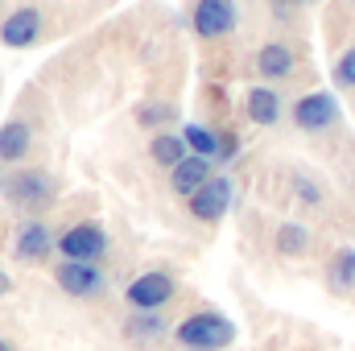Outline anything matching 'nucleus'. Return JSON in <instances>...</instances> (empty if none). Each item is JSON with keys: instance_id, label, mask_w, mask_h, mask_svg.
Instances as JSON below:
<instances>
[{"instance_id": "obj_5", "label": "nucleus", "mask_w": 355, "mask_h": 351, "mask_svg": "<svg viewBox=\"0 0 355 351\" xmlns=\"http://www.w3.org/2000/svg\"><path fill=\"white\" fill-rule=\"evenodd\" d=\"M58 252L62 261H99L107 252V232L99 223H71L62 236H58Z\"/></svg>"}, {"instance_id": "obj_17", "label": "nucleus", "mask_w": 355, "mask_h": 351, "mask_svg": "<svg viewBox=\"0 0 355 351\" xmlns=\"http://www.w3.org/2000/svg\"><path fill=\"white\" fill-rule=\"evenodd\" d=\"M327 285H331V293H352L355 289V248H343V252L331 257V264H327Z\"/></svg>"}, {"instance_id": "obj_3", "label": "nucleus", "mask_w": 355, "mask_h": 351, "mask_svg": "<svg viewBox=\"0 0 355 351\" xmlns=\"http://www.w3.org/2000/svg\"><path fill=\"white\" fill-rule=\"evenodd\" d=\"M178 293V281L170 273H162V268H149V273H141V277H132L128 281V289H124V302L132 306V310H162V306H170V298Z\"/></svg>"}, {"instance_id": "obj_8", "label": "nucleus", "mask_w": 355, "mask_h": 351, "mask_svg": "<svg viewBox=\"0 0 355 351\" xmlns=\"http://www.w3.org/2000/svg\"><path fill=\"white\" fill-rule=\"evenodd\" d=\"M186 203H190V215H194L198 223H219V219L227 215V207H232V178L215 174L194 198H186Z\"/></svg>"}, {"instance_id": "obj_2", "label": "nucleus", "mask_w": 355, "mask_h": 351, "mask_svg": "<svg viewBox=\"0 0 355 351\" xmlns=\"http://www.w3.org/2000/svg\"><path fill=\"white\" fill-rule=\"evenodd\" d=\"M4 198L21 211H42L54 198V178L46 170H12L4 178Z\"/></svg>"}, {"instance_id": "obj_11", "label": "nucleus", "mask_w": 355, "mask_h": 351, "mask_svg": "<svg viewBox=\"0 0 355 351\" xmlns=\"http://www.w3.org/2000/svg\"><path fill=\"white\" fill-rule=\"evenodd\" d=\"M257 75L265 83H285L297 75V54L289 50V42H265L257 50Z\"/></svg>"}, {"instance_id": "obj_15", "label": "nucleus", "mask_w": 355, "mask_h": 351, "mask_svg": "<svg viewBox=\"0 0 355 351\" xmlns=\"http://www.w3.org/2000/svg\"><path fill=\"white\" fill-rule=\"evenodd\" d=\"M29 145H33V132H29L25 120H8L0 128V162L4 166H21L25 153H29Z\"/></svg>"}, {"instance_id": "obj_12", "label": "nucleus", "mask_w": 355, "mask_h": 351, "mask_svg": "<svg viewBox=\"0 0 355 351\" xmlns=\"http://www.w3.org/2000/svg\"><path fill=\"white\" fill-rule=\"evenodd\" d=\"M166 318H162V310H132L128 318H124V339L132 343V348H153V343H162L166 339Z\"/></svg>"}, {"instance_id": "obj_13", "label": "nucleus", "mask_w": 355, "mask_h": 351, "mask_svg": "<svg viewBox=\"0 0 355 351\" xmlns=\"http://www.w3.org/2000/svg\"><path fill=\"white\" fill-rule=\"evenodd\" d=\"M211 178H215L211 174V162L198 157V153H190L186 162H178L174 170H170V186H174V194H182V198H194Z\"/></svg>"}, {"instance_id": "obj_18", "label": "nucleus", "mask_w": 355, "mask_h": 351, "mask_svg": "<svg viewBox=\"0 0 355 351\" xmlns=\"http://www.w3.org/2000/svg\"><path fill=\"white\" fill-rule=\"evenodd\" d=\"M182 137H186L190 153H198V157H207V162H219V149H223V137H219V132H211V128H202V124H186Z\"/></svg>"}, {"instance_id": "obj_24", "label": "nucleus", "mask_w": 355, "mask_h": 351, "mask_svg": "<svg viewBox=\"0 0 355 351\" xmlns=\"http://www.w3.org/2000/svg\"><path fill=\"white\" fill-rule=\"evenodd\" d=\"M0 351H12V348H8V343H4V339H0Z\"/></svg>"}, {"instance_id": "obj_16", "label": "nucleus", "mask_w": 355, "mask_h": 351, "mask_svg": "<svg viewBox=\"0 0 355 351\" xmlns=\"http://www.w3.org/2000/svg\"><path fill=\"white\" fill-rule=\"evenodd\" d=\"M149 157H153L157 166L174 170L178 162H186V157H190V145H186V137H182V132H157V137L149 141Z\"/></svg>"}, {"instance_id": "obj_9", "label": "nucleus", "mask_w": 355, "mask_h": 351, "mask_svg": "<svg viewBox=\"0 0 355 351\" xmlns=\"http://www.w3.org/2000/svg\"><path fill=\"white\" fill-rule=\"evenodd\" d=\"M37 37H42V12H37L33 4L12 8V12L0 21V42H4L8 50H25V46H33Z\"/></svg>"}, {"instance_id": "obj_23", "label": "nucleus", "mask_w": 355, "mask_h": 351, "mask_svg": "<svg viewBox=\"0 0 355 351\" xmlns=\"http://www.w3.org/2000/svg\"><path fill=\"white\" fill-rule=\"evenodd\" d=\"M4 293H12V277H8V273L0 268V298H4Z\"/></svg>"}, {"instance_id": "obj_1", "label": "nucleus", "mask_w": 355, "mask_h": 351, "mask_svg": "<svg viewBox=\"0 0 355 351\" xmlns=\"http://www.w3.org/2000/svg\"><path fill=\"white\" fill-rule=\"evenodd\" d=\"M174 339L186 351H227L236 343V323L219 310H194L174 327Z\"/></svg>"}, {"instance_id": "obj_19", "label": "nucleus", "mask_w": 355, "mask_h": 351, "mask_svg": "<svg viewBox=\"0 0 355 351\" xmlns=\"http://www.w3.org/2000/svg\"><path fill=\"white\" fill-rule=\"evenodd\" d=\"M277 252L281 257H306L310 252V232L302 223H281L277 228Z\"/></svg>"}, {"instance_id": "obj_22", "label": "nucleus", "mask_w": 355, "mask_h": 351, "mask_svg": "<svg viewBox=\"0 0 355 351\" xmlns=\"http://www.w3.org/2000/svg\"><path fill=\"white\" fill-rule=\"evenodd\" d=\"M297 198L318 207V203H322V186H318V182H306V178H297Z\"/></svg>"}, {"instance_id": "obj_21", "label": "nucleus", "mask_w": 355, "mask_h": 351, "mask_svg": "<svg viewBox=\"0 0 355 351\" xmlns=\"http://www.w3.org/2000/svg\"><path fill=\"white\" fill-rule=\"evenodd\" d=\"M331 79H335V87L355 91V46H352V50H343V54L335 58V71H331Z\"/></svg>"}, {"instance_id": "obj_14", "label": "nucleus", "mask_w": 355, "mask_h": 351, "mask_svg": "<svg viewBox=\"0 0 355 351\" xmlns=\"http://www.w3.org/2000/svg\"><path fill=\"white\" fill-rule=\"evenodd\" d=\"M244 116H248L252 124H261V128H272V124H281L285 103H281V95L272 87H252L244 95Z\"/></svg>"}, {"instance_id": "obj_20", "label": "nucleus", "mask_w": 355, "mask_h": 351, "mask_svg": "<svg viewBox=\"0 0 355 351\" xmlns=\"http://www.w3.org/2000/svg\"><path fill=\"white\" fill-rule=\"evenodd\" d=\"M170 120H174V103H141L137 108V124H145V128H157Z\"/></svg>"}, {"instance_id": "obj_6", "label": "nucleus", "mask_w": 355, "mask_h": 351, "mask_svg": "<svg viewBox=\"0 0 355 351\" xmlns=\"http://www.w3.org/2000/svg\"><path fill=\"white\" fill-rule=\"evenodd\" d=\"M54 281H58L62 293H71V298H79V302L103 293V268L91 264V261H62L54 268Z\"/></svg>"}, {"instance_id": "obj_7", "label": "nucleus", "mask_w": 355, "mask_h": 351, "mask_svg": "<svg viewBox=\"0 0 355 351\" xmlns=\"http://www.w3.org/2000/svg\"><path fill=\"white\" fill-rule=\"evenodd\" d=\"M335 120H339V103L331 91H310L293 103V124L302 132H327Z\"/></svg>"}, {"instance_id": "obj_10", "label": "nucleus", "mask_w": 355, "mask_h": 351, "mask_svg": "<svg viewBox=\"0 0 355 351\" xmlns=\"http://www.w3.org/2000/svg\"><path fill=\"white\" fill-rule=\"evenodd\" d=\"M54 248H58V240H54V232H50L42 219H25V223L17 228V240H12V252H17V261L37 264V261H46Z\"/></svg>"}, {"instance_id": "obj_4", "label": "nucleus", "mask_w": 355, "mask_h": 351, "mask_svg": "<svg viewBox=\"0 0 355 351\" xmlns=\"http://www.w3.org/2000/svg\"><path fill=\"white\" fill-rule=\"evenodd\" d=\"M190 25L202 42H219L236 29V0H194Z\"/></svg>"}]
</instances>
